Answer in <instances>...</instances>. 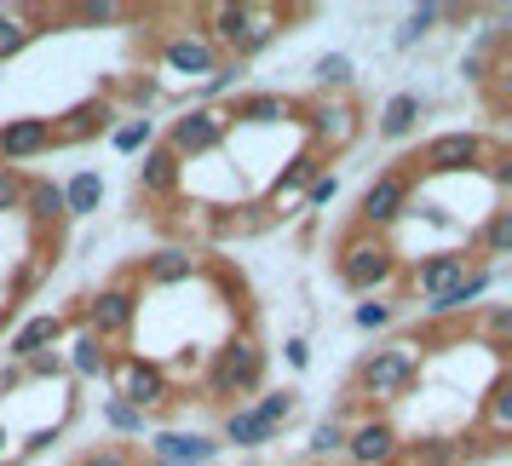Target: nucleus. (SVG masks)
Instances as JSON below:
<instances>
[{"label":"nucleus","instance_id":"44","mask_svg":"<svg viewBox=\"0 0 512 466\" xmlns=\"http://www.w3.org/2000/svg\"><path fill=\"white\" fill-rule=\"evenodd\" d=\"M0 449H6V438H0Z\"/></svg>","mask_w":512,"mask_h":466},{"label":"nucleus","instance_id":"13","mask_svg":"<svg viewBox=\"0 0 512 466\" xmlns=\"http://www.w3.org/2000/svg\"><path fill=\"white\" fill-rule=\"evenodd\" d=\"M346 449H351L357 466H386L397 455V432L386 426V420H363V426L346 438Z\"/></svg>","mask_w":512,"mask_h":466},{"label":"nucleus","instance_id":"19","mask_svg":"<svg viewBox=\"0 0 512 466\" xmlns=\"http://www.w3.org/2000/svg\"><path fill=\"white\" fill-rule=\"evenodd\" d=\"M98 202H104V179L98 173H75L70 190H64V213L70 219H87V213H98Z\"/></svg>","mask_w":512,"mask_h":466},{"label":"nucleus","instance_id":"43","mask_svg":"<svg viewBox=\"0 0 512 466\" xmlns=\"http://www.w3.org/2000/svg\"><path fill=\"white\" fill-rule=\"evenodd\" d=\"M288 363H294V369H305V363H311V351H305V340H288Z\"/></svg>","mask_w":512,"mask_h":466},{"label":"nucleus","instance_id":"39","mask_svg":"<svg viewBox=\"0 0 512 466\" xmlns=\"http://www.w3.org/2000/svg\"><path fill=\"white\" fill-rule=\"evenodd\" d=\"M507 420H512V392H507V386H495V403H489V426H495V432H507Z\"/></svg>","mask_w":512,"mask_h":466},{"label":"nucleus","instance_id":"18","mask_svg":"<svg viewBox=\"0 0 512 466\" xmlns=\"http://www.w3.org/2000/svg\"><path fill=\"white\" fill-rule=\"evenodd\" d=\"M484 288H489V271H472V277H461L455 288H449V294H438V300L426 305V311H432V317H455V311H466V305L478 300Z\"/></svg>","mask_w":512,"mask_h":466},{"label":"nucleus","instance_id":"3","mask_svg":"<svg viewBox=\"0 0 512 466\" xmlns=\"http://www.w3.org/2000/svg\"><path fill=\"white\" fill-rule=\"evenodd\" d=\"M259 374H265V351L254 340H231L213 363V392L219 397H236V392H254Z\"/></svg>","mask_w":512,"mask_h":466},{"label":"nucleus","instance_id":"35","mask_svg":"<svg viewBox=\"0 0 512 466\" xmlns=\"http://www.w3.org/2000/svg\"><path fill=\"white\" fill-rule=\"evenodd\" d=\"M104 415H110L116 432H144V415L133 409V403H121V397H110V409H104Z\"/></svg>","mask_w":512,"mask_h":466},{"label":"nucleus","instance_id":"31","mask_svg":"<svg viewBox=\"0 0 512 466\" xmlns=\"http://www.w3.org/2000/svg\"><path fill=\"white\" fill-rule=\"evenodd\" d=\"M346 81H351V58H340V52L317 58V87H346Z\"/></svg>","mask_w":512,"mask_h":466},{"label":"nucleus","instance_id":"15","mask_svg":"<svg viewBox=\"0 0 512 466\" xmlns=\"http://www.w3.org/2000/svg\"><path fill=\"white\" fill-rule=\"evenodd\" d=\"M139 185L150 190V196H167V190L179 185V156H173V150H167V144H150V150H144Z\"/></svg>","mask_w":512,"mask_h":466},{"label":"nucleus","instance_id":"16","mask_svg":"<svg viewBox=\"0 0 512 466\" xmlns=\"http://www.w3.org/2000/svg\"><path fill=\"white\" fill-rule=\"evenodd\" d=\"M461 277H466V259H461V254H438V259H426V265L415 271V288L438 300V294H449Z\"/></svg>","mask_w":512,"mask_h":466},{"label":"nucleus","instance_id":"34","mask_svg":"<svg viewBox=\"0 0 512 466\" xmlns=\"http://www.w3.org/2000/svg\"><path fill=\"white\" fill-rule=\"evenodd\" d=\"M484 248L489 254H507L512 248V213H495V219L484 225Z\"/></svg>","mask_w":512,"mask_h":466},{"label":"nucleus","instance_id":"24","mask_svg":"<svg viewBox=\"0 0 512 466\" xmlns=\"http://www.w3.org/2000/svg\"><path fill=\"white\" fill-rule=\"evenodd\" d=\"M225 438H231V443H271L277 432H271L254 409H231V420H225Z\"/></svg>","mask_w":512,"mask_h":466},{"label":"nucleus","instance_id":"6","mask_svg":"<svg viewBox=\"0 0 512 466\" xmlns=\"http://www.w3.org/2000/svg\"><path fill=\"white\" fill-rule=\"evenodd\" d=\"M116 397L133 403V409L144 415V409H156V403L167 397V374L156 369L150 357H127V363L116 369Z\"/></svg>","mask_w":512,"mask_h":466},{"label":"nucleus","instance_id":"11","mask_svg":"<svg viewBox=\"0 0 512 466\" xmlns=\"http://www.w3.org/2000/svg\"><path fill=\"white\" fill-rule=\"evenodd\" d=\"M162 64L173 75H213L219 70V47H213L208 35H173L162 52Z\"/></svg>","mask_w":512,"mask_h":466},{"label":"nucleus","instance_id":"4","mask_svg":"<svg viewBox=\"0 0 512 466\" xmlns=\"http://www.w3.org/2000/svg\"><path fill=\"white\" fill-rule=\"evenodd\" d=\"M409 380H415V351L409 346L374 351L369 363H363V374H357V386H363L369 397H397Z\"/></svg>","mask_w":512,"mask_h":466},{"label":"nucleus","instance_id":"27","mask_svg":"<svg viewBox=\"0 0 512 466\" xmlns=\"http://www.w3.org/2000/svg\"><path fill=\"white\" fill-rule=\"evenodd\" d=\"M438 18H443V6H415V12L403 18V29H397V47H415V41L438 24Z\"/></svg>","mask_w":512,"mask_h":466},{"label":"nucleus","instance_id":"23","mask_svg":"<svg viewBox=\"0 0 512 466\" xmlns=\"http://www.w3.org/2000/svg\"><path fill=\"white\" fill-rule=\"evenodd\" d=\"M144 277H150V282H185V277H196V254L167 248V254H156L150 265H144Z\"/></svg>","mask_w":512,"mask_h":466},{"label":"nucleus","instance_id":"29","mask_svg":"<svg viewBox=\"0 0 512 466\" xmlns=\"http://www.w3.org/2000/svg\"><path fill=\"white\" fill-rule=\"evenodd\" d=\"M70 18H75V24H121V18H127V6H116V0H87V6H75Z\"/></svg>","mask_w":512,"mask_h":466},{"label":"nucleus","instance_id":"10","mask_svg":"<svg viewBox=\"0 0 512 466\" xmlns=\"http://www.w3.org/2000/svg\"><path fill=\"white\" fill-rule=\"evenodd\" d=\"M403 202H409V179H403V173H386V179H374V185L363 190V225H369V231L392 225L397 213H403Z\"/></svg>","mask_w":512,"mask_h":466},{"label":"nucleus","instance_id":"8","mask_svg":"<svg viewBox=\"0 0 512 466\" xmlns=\"http://www.w3.org/2000/svg\"><path fill=\"white\" fill-rule=\"evenodd\" d=\"M484 162V139L478 133H443L420 150V167L426 173H461V167H478Z\"/></svg>","mask_w":512,"mask_h":466},{"label":"nucleus","instance_id":"40","mask_svg":"<svg viewBox=\"0 0 512 466\" xmlns=\"http://www.w3.org/2000/svg\"><path fill=\"white\" fill-rule=\"evenodd\" d=\"M386 317H392V311H386V305H380V300L357 305V328H386Z\"/></svg>","mask_w":512,"mask_h":466},{"label":"nucleus","instance_id":"22","mask_svg":"<svg viewBox=\"0 0 512 466\" xmlns=\"http://www.w3.org/2000/svg\"><path fill=\"white\" fill-rule=\"evenodd\" d=\"M236 121H248V127H271V121H288V98H277V93L242 98V104H236Z\"/></svg>","mask_w":512,"mask_h":466},{"label":"nucleus","instance_id":"38","mask_svg":"<svg viewBox=\"0 0 512 466\" xmlns=\"http://www.w3.org/2000/svg\"><path fill=\"white\" fill-rule=\"evenodd\" d=\"M334 190H340V179H334V173H317L311 190H305V202H311V208H323V202H334Z\"/></svg>","mask_w":512,"mask_h":466},{"label":"nucleus","instance_id":"5","mask_svg":"<svg viewBox=\"0 0 512 466\" xmlns=\"http://www.w3.org/2000/svg\"><path fill=\"white\" fill-rule=\"evenodd\" d=\"M219 139H225V116L219 110H185V116L173 121V133H167V150L185 162V156L219 150Z\"/></svg>","mask_w":512,"mask_h":466},{"label":"nucleus","instance_id":"41","mask_svg":"<svg viewBox=\"0 0 512 466\" xmlns=\"http://www.w3.org/2000/svg\"><path fill=\"white\" fill-rule=\"evenodd\" d=\"M81 466H133V455H121V449H93Z\"/></svg>","mask_w":512,"mask_h":466},{"label":"nucleus","instance_id":"17","mask_svg":"<svg viewBox=\"0 0 512 466\" xmlns=\"http://www.w3.org/2000/svg\"><path fill=\"white\" fill-rule=\"evenodd\" d=\"M415 121H420V93L386 98V110H380V133H386V139H409V133H415Z\"/></svg>","mask_w":512,"mask_h":466},{"label":"nucleus","instance_id":"21","mask_svg":"<svg viewBox=\"0 0 512 466\" xmlns=\"http://www.w3.org/2000/svg\"><path fill=\"white\" fill-rule=\"evenodd\" d=\"M351 133H357L351 104H323V110H317V139L323 144H351Z\"/></svg>","mask_w":512,"mask_h":466},{"label":"nucleus","instance_id":"7","mask_svg":"<svg viewBox=\"0 0 512 466\" xmlns=\"http://www.w3.org/2000/svg\"><path fill=\"white\" fill-rule=\"evenodd\" d=\"M139 317V300H133V288H104L93 305H87V334L93 340H121L127 328Z\"/></svg>","mask_w":512,"mask_h":466},{"label":"nucleus","instance_id":"14","mask_svg":"<svg viewBox=\"0 0 512 466\" xmlns=\"http://www.w3.org/2000/svg\"><path fill=\"white\" fill-rule=\"evenodd\" d=\"M58 340H64V317H52V311H47V317H29V323L12 334V346H6V351L29 363V357H47V346H58Z\"/></svg>","mask_w":512,"mask_h":466},{"label":"nucleus","instance_id":"37","mask_svg":"<svg viewBox=\"0 0 512 466\" xmlns=\"http://www.w3.org/2000/svg\"><path fill=\"white\" fill-rule=\"evenodd\" d=\"M24 208V179L12 173V167H0V213Z\"/></svg>","mask_w":512,"mask_h":466},{"label":"nucleus","instance_id":"28","mask_svg":"<svg viewBox=\"0 0 512 466\" xmlns=\"http://www.w3.org/2000/svg\"><path fill=\"white\" fill-rule=\"evenodd\" d=\"M70 351H75V357H70V369H75V374H104V340L81 334Z\"/></svg>","mask_w":512,"mask_h":466},{"label":"nucleus","instance_id":"25","mask_svg":"<svg viewBox=\"0 0 512 466\" xmlns=\"http://www.w3.org/2000/svg\"><path fill=\"white\" fill-rule=\"evenodd\" d=\"M104 116H110L104 104H81V110H70V116H64V127H52V139H87L93 127H104Z\"/></svg>","mask_w":512,"mask_h":466},{"label":"nucleus","instance_id":"36","mask_svg":"<svg viewBox=\"0 0 512 466\" xmlns=\"http://www.w3.org/2000/svg\"><path fill=\"white\" fill-rule=\"evenodd\" d=\"M334 449H346V432H340L334 420H323V426L311 432V455H334Z\"/></svg>","mask_w":512,"mask_h":466},{"label":"nucleus","instance_id":"12","mask_svg":"<svg viewBox=\"0 0 512 466\" xmlns=\"http://www.w3.org/2000/svg\"><path fill=\"white\" fill-rule=\"evenodd\" d=\"M41 150H52V121H6L0 127V156L6 162H29V156H41Z\"/></svg>","mask_w":512,"mask_h":466},{"label":"nucleus","instance_id":"2","mask_svg":"<svg viewBox=\"0 0 512 466\" xmlns=\"http://www.w3.org/2000/svg\"><path fill=\"white\" fill-rule=\"evenodd\" d=\"M392 271H397V254L380 242V236H351L346 254H340V277H346V288H357V294L380 288Z\"/></svg>","mask_w":512,"mask_h":466},{"label":"nucleus","instance_id":"9","mask_svg":"<svg viewBox=\"0 0 512 466\" xmlns=\"http://www.w3.org/2000/svg\"><path fill=\"white\" fill-rule=\"evenodd\" d=\"M150 455H156V466H208L219 455V443L202 438V432H156Z\"/></svg>","mask_w":512,"mask_h":466},{"label":"nucleus","instance_id":"33","mask_svg":"<svg viewBox=\"0 0 512 466\" xmlns=\"http://www.w3.org/2000/svg\"><path fill=\"white\" fill-rule=\"evenodd\" d=\"M254 415L265 420V426H271V432H277L282 420L294 415V392H271V397H265V403H259V409H254Z\"/></svg>","mask_w":512,"mask_h":466},{"label":"nucleus","instance_id":"26","mask_svg":"<svg viewBox=\"0 0 512 466\" xmlns=\"http://www.w3.org/2000/svg\"><path fill=\"white\" fill-rule=\"evenodd\" d=\"M29 35H35V29H29L24 12H0V58H12V52L24 47Z\"/></svg>","mask_w":512,"mask_h":466},{"label":"nucleus","instance_id":"1","mask_svg":"<svg viewBox=\"0 0 512 466\" xmlns=\"http://www.w3.org/2000/svg\"><path fill=\"white\" fill-rule=\"evenodd\" d=\"M277 35V12L271 6H213V47H231V52H259L271 47Z\"/></svg>","mask_w":512,"mask_h":466},{"label":"nucleus","instance_id":"20","mask_svg":"<svg viewBox=\"0 0 512 466\" xmlns=\"http://www.w3.org/2000/svg\"><path fill=\"white\" fill-rule=\"evenodd\" d=\"M24 208L41 225H52V219H64V190L52 185V179H35V185H24Z\"/></svg>","mask_w":512,"mask_h":466},{"label":"nucleus","instance_id":"30","mask_svg":"<svg viewBox=\"0 0 512 466\" xmlns=\"http://www.w3.org/2000/svg\"><path fill=\"white\" fill-rule=\"evenodd\" d=\"M311 179H317V162H311V156H294V162H288V173L277 179V202H282V196H294L300 185H311Z\"/></svg>","mask_w":512,"mask_h":466},{"label":"nucleus","instance_id":"42","mask_svg":"<svg viewBox=\"0 0 512 466\" xmlns=\"http://www.w3.org/2000/svg\"><path fill=\"white\" fill-rule=\"evenodd\" d=\"M507 323H512V311H507V305H495V317H489V340H495V346H501V334H507Z\"/></svg>","mask_w":512,"mask_h":466},{"label":"nucleus","instance_id":"32","mask_svg":"<svg viewBox=\"0 0 512 466\" xmlns=\"http://www.w3.org/2000/svg\"><path fill=\"white\" fill-rule=\"evenodd\" d=\"M150 139H156V127L150 121H127V127H116V150H150Z\"/></svg>","mask_w":512,"mask_h":466}]
</instances>
